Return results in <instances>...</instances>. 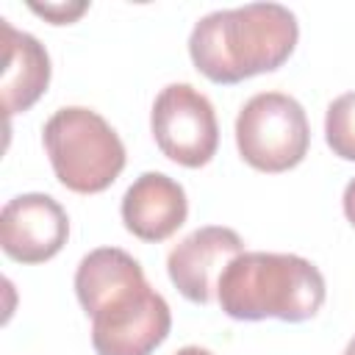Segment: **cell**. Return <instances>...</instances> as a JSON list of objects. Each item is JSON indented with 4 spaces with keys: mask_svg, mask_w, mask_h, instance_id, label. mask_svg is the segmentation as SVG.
I'll list each match as a JSON object with an SVG mask.
<instances>
[{
    "mask_svg": "<svg viewBox=\"0 0 355 355\" xmlns=\"http://www.w3.org/2000/svg\"><path fill=\"white\" fill-rule=\"evenodd\" d=\"M297 39L294 11L280 3H247L200 17L189 36V55L208 80L239 83L283 67Z\"/></svg>",
    "mask_w": 355,
    "mask_h": 355,
    "instance_id": "obj_1",
    "label": "cell"
},
{
    "mask_svg": "<svg viewBox=\"0 0 355 355\" xmlns=\"http://www.w3.org/2000/svg\"><path fill=\"white\" fill-rule=\"evenodd\" d=\"M324 277L294 252H241L219 277V308L239 322H305L324 305Z\"/></svg>",
    "mask_w": 355,
    "mask_h": 355,
    "instance_id": "obj_2",
    "label": "cell"
},
{
    "mask_svg": "<svg viewBox=\"0 0 355 355\" xmlns=\"http://www.w3.org/2000/svg\"><path fill=\"white\" fill-rule=\"evenodd\" d=\"M42 141L61 186L78 194L105 191L125 169L119 133L92 108H58L42 130Z\"/></svg>",
    "mask_w": 355,
    "mask_h": 355,
    "instance_id": "obj_3",
    "label": "cell"
},
{
    "mask_svg": "<svg viewBox=\"0 0 355 355\" xmlns=\"http://www.w3.org/2000/svg\"><path fill=\"white\" fill-rule=\"evenodd\" d=\"M311 125L305 108L283 92L252 94L236 116L239 155L258 172H286L308 155Z\"/></svg>",
    "mask_w": 355,
    "mask_h": 355,
    "instance_id": "obj_4",
    "label": "cell"
},
{
    "mask_svg": "<svg viewBox=\"0 0 355 355\" xmlns=\"http://www.w3.org/2000/svg\"><path fill=\"white\" fill-rule=\"evenodd\" d=\"M89 316L97 355H150L172 327L166 300L147 280L114 291Z\"/></svg>",
    "mask_w": 355,
    "mask_h": 355,
    "instance_id": "obj_5",
    "label": "cell"
},
{
    "mask_svg": "<svg viewBox=\"0 0 355 355\" xmlns=\"http://www.w3.org/2000/svg\"><path fill=\"white\" fill-rule=\"evenodd\" d=\"M150 130L158 150L189 169L205 166L219 147V125L211 100L191 83H169L150 111Z\"/></svg>",
    "mask_w": 355,
    "mask_h": 355,
    "instance_id": "obj_6",
    "label": "cell"
},
{
    "mask_svg": "<svg viewBox=\"0 0 355 355\" xmlns=\"http://www.w3.org/2000/svg\"><path fill=\"white\" fill-rule=\"evenodd\" d=\"M244 252V241L233 227L205 225L180 239L166 255V272L175 288L197 302L208 305L216 297L222 272L233 258Z\"/></svg>",
    "mask_w": 355,
    "mask_h": 355,
    "instance_id": "obj_7",
    "label": "cell"
},
{
    "mask_svg": "<svg viewBox=\"0 0 355 355\" xmlns=\"http://www.w3.org/2000/svg\"><path fill=\"white\" fill-rule=\"evenodd\" d=\"M69 236L67 211L50 194H19L3 205L0 244L19 263H42L61 252Z\"/></svg>",
    "mask_w": 355,
    "mask_h": 355,
    "instance_id": "obj_8",
    "label": "cell"
},
{
    "mask_svg": "<svg viewBox=\"0 0 355 355\" xmlns=\"http://www.w3.org/2000/svg\"><path fill=\"white\" fill-rule=\"evenodd\" d=\"M189 216V200L178 180L164 172L139 175L122 197V222L141 241L169 239Z\"/></svg>",
    "mask_w": 355,
    "mask_h": 355,
    "instance_id": "obj_9",
    "label": "cell"
},
{
    "mask_svg": "<svg viewBox=\"0 0 355 355\" xmlns=\"http://www.w3.org/2000/svg\"><path fill=\"white\" fill-rule=\"evenodd\" d=\"M3 22V44H6V64H3V108L8 116L28 111L50 83V55L44 44L25 33L17 31L8 19Z\"/></svg>",
    "mask_w": 355,
    "mask_h": 355,
    "instance_id": "obj_10",
    "label": "cell"
},
{
    "mask_svg": "<svg viewBox=\"0 0 355 355\" xmlns=\"http://www.w3.org/2000/svg\"><path fill=\"white\" fill-rule=\"evenodd\" d=\"M147 280L141 263L119 247H97L80 258L75 269V294L86 313H94L103 300L114 291Z\"/></svg>",
    "mask_w": 355,
    "mask_h": 355,
    "instance_id": "obj_11",
    "label": "cell"
},
{
    "mask_svg": "<svg viewBox=\"0 0 355 355\" xmlns=\"http://www.w3.org/2000/svg\"><path fill=\"white\" fill-rule=\"evenodd\" d=\"M324 139L338 158L355 161V92H344L327 105Z\"/></svg>",
    "mask_w": 355,
    "mask_h": 355,
    "instance_id": "obj_12",
    "label": "cell"
},
{
    "mask_svg": "<svg viewBox=\"0 0 355 355\" xmlns=\"http://www.w3.org/2000/svg\"><path fill=\"white\" fill-rule=\"evenodd\" d=\"M89 8V3H31V11L39 17H47L53 25H67L72 19H78L83 11Z\"/></svg>",
    "mask_w": 355,
    "mask_h": 355,
    "instance_id": "obj_13",
    "label": "cell"
},
{
    "mask_svg": "<svg viewBox=\"0 0 355 355\" xmlns=\"http://www.w3.org/2000/svg\"><path fill=\"white\" fill-rule=\"evenodd\" d=\"M341 205H344V216H347V222L355 227V178L347 183L344 197H341Z\"/></svg>",
    "mask_w": 355,
    "mask_h": 355,
    "instance_id": "obj_14",
    "label": "cell"
},
{
    "mask_svg": "<svg viewBox=\"0 0 355 355\" xmlns=\"http://www.w3.org/2000/svg\"><path fill=\"white\" fill-rule=\"evenodd\" d=\"M175 355H214L211 349H202V347H183V349H178Z\"/></svg>",
    "mask_w": 355,
    "mask_h": 355,
    "instance_id": "obj_15",
    "label": "cell"
},
{
    "mask_svg": "<svg viewBox=\"0 0 355 355\" xmlns=\"http://www.w3.org/2000/svg\"><path fill=\"white\" fill-rule=\"evenodd\" d=\"M344 355H355V336L349 338V344L344 347Z\"/></svg>",
    "mask_w": 355,
    "mask_h": 355,
    "instance_id": "obj_16",
    "label": "cell"
}]
</instances>
